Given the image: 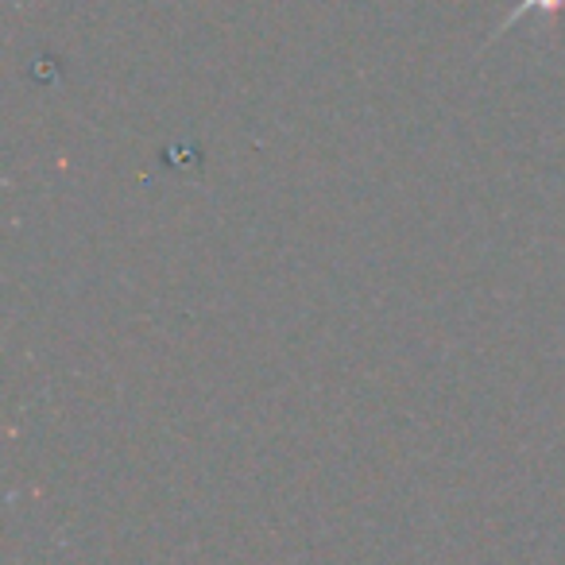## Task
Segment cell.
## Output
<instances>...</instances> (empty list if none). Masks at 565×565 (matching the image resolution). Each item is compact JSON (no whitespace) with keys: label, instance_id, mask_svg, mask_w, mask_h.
I'll return each instance as SVG.
<instances>
[{"label":"cell","instance_id":"obj_1","mask_svg":"<svg viewBox=\"0 0 565 565\" xmlns=\"http://www.w3.org/2000/svg\"><path fill=\"white\" fill-rule=\"evenodd\" d=\"M562 4H565V0H526L523 12L526 9H562Z\"/></svg>","mask_w":565,"mask_h":565}]
</instances>
